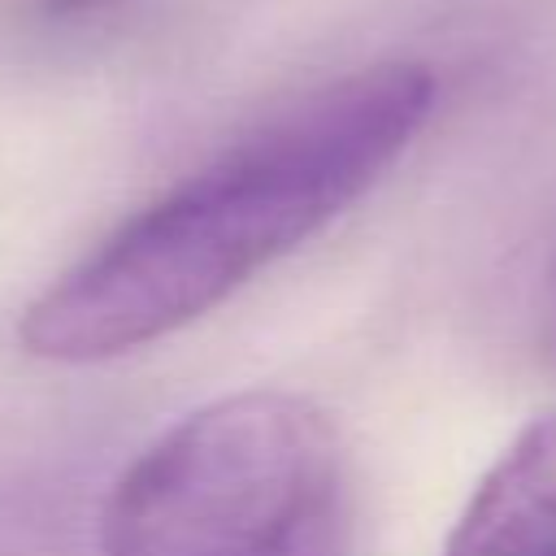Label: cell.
I'll list each match as a JSON object with an SVG mask.
<instances>
[{
    "label": "cell",
    "instance_id": "cell-1",
    "mask_svg": "<svg viewBox=\"0 0 556 556\" xmlns=\"http://www.w3.org/2000/svg\"><path fill=\"white\" fill-rule=\"evenodd\" d=\"M434 96L421 61H374L291 100L56 274L17 317L22 348L100 365L222 308L369 195Z\"/></svg>",
    "mask_w": 556,
    "mask_h": 556
},
{
    "label": "cell",
    "instance_id": "cell-2",
    "mask_svg": "<svg viewBox=\"0 0 556 556\" xmlns=\"http://www.w3.org/2000/svg\"><path fill=\"white\" fill-rule=\"evenodd\" d=\"M100 556H348L326 413L274 387L187 413L113 482Z\"/></svg>",
    "mask_w": 556,
    "mask_h": 556
},
{
    "label": "cell",
    "instance_id": "cell-3",
    "mask_svg": "<svg viewBox=\"0 0 556 556\" xmlns=\"http://www.w3.org/2000/svg\"><path fill=\"white\" fill-rule=\"evenodd\" d=\"M443 556H556V413L530 421L500 452Z\"/></svg>",
    "mask_w": 556,
    "mask_h": 556
},
{
    "label": "cell",
    "instance_id": "cell-4",
    "mask_svg": "<svg viewBox=\"0 0 556 556\" xmlns=\"http://www.w3.org/2000/svg\"><path fill=\"white\" fill-rule=\"evenodd\" d=\"M534 348L543 365L556 369V235L547 243L543 269H539V291H534Z\"/></svg>",
    "mask_w": 556,
    "mask_h": 556
}]
</instances>
